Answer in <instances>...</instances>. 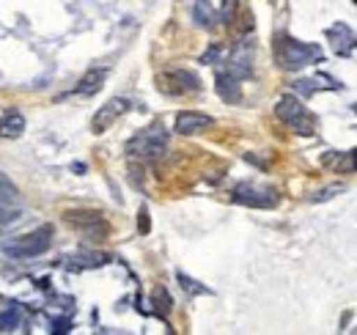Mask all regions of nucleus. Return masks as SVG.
Segmentation results:
<instances>
[{"mask_svg": "<svg viewBox=\"0 0 357 335\" xmlns=\"http://www.w3.org/2000/svg\"><path fill=\"white\" fill-rule=\"evenodd\" d=\"M50 245H52V225H39L31 234L6 239L0 245V251L6 253L8 258H36V255H45L50 251Z\"/></svg>", "mask_w": 357, "mask_h": 335, "instance_id": "nucleus-1", "label": "nucleus"}, {"mask_svg": "<svg viewBox=\"0 0 357 335\" xmlns=\"http://www.w3.org/2000/svg\"><path fill=\"white\" fill-rule=\"evenodd\" d=\"M275 58L283 69H303V66L313 64L316 58H321V50L313 44L280 36V39H275Z\"/></svg>", "mask_w": 357, "mask_h": 335, "instance_id": "nucleus-2", "label": "nucleus"}, {"mask_svg": "<svg viewBox=\"0 0 357 335\" xmlns=\"http://www.w3.org/2000/svg\"><path fill=\"white\" fill-rule=\"evenodd\" d=\"M275 113H278V119H280L283 124H289L294 132L313 135V129H316V116H313L311 110H308L297 96H291V94H286V96L278 99Z\"/></svg>", "mask_w": 357, "mask_h": 335, "instance_id": "nucleus-3", "label": "nucleus"}, {"mask_svg": "<svg viewBox=\"0 0 357 335\" xmlns=\"http://www.w3.org/2000/svg\"><path fill=\"white\" fill-rule=\"evenodd\" d=\"M165 146H168V132H165V126L154 124V126H149V129H143V132H137L132 140L127 143V151H130L132 157H140V160H157V157L165 151Z\"/></svg>", "mask_w": 357, "mask_h": 335, "instance_id": "nucleus-4", "label": "nucleus"}, {"mask_svg": "<svg viewBox=\"0 0 357 335\" xmlns=\"http://www.w3.org/2000/svg\"><path fill=\"white\" fill-rule=\"evenodd\" d=\"M231 198L242 207H253V209H272L278 207V193L272 187H261V184H253V181H242L234 187Z\"/></svg>", "mask_w": 357, "mask_h": 335, "instance_id": "nucleus-5", "label": "nucleus"}, {"mask_svg": "<svg viewBox=\"0 0 357 335\" xmlns=\"http://www.w3.org/2000/svg\"><path fill=\"white\" fill-rule=\"evenodd\" d=\"M160 91H165L171 96L198 94L201 91V77L190 69H168V72L160 75Z\"/></svg>", "mask_w": 357, "mask_h": 335, "instance_id": "nucleus-6", "label": "nucleus"}, {"mask_svg": "<svg viewBox=\"0 0 357 335\" xmlns=\"http://www.w3.org/2000/svg\"><path fill=\"white\" fill-rule=\"evenodd\" d=\"M20 214H22V195L17 184L6 173H0V225L20 220Z\"/></svg>", "mask_w": 357, "mask_h": 335, "instance_id": "nucleus-7", "label": "nucleus"}, {"mask_svg": "<svg viewBox=\"0 0 357 335\" xmlns=\"http://www.w3.org/2000/svg\"><path fill=\"white\" fill-rule=\"evenodd\" d=\"M127 110H130V99H124V96H113L110 102H105V105L96 110V116H93V121H91V129H93L96 135L107 132V129L116 124Z\"/></svg>", "mask_w": 357, "mask_h": 335, "instance_id": "nucleus-8", "label": "nucleus"}, {"mask_svg": "<svg viewBox=\"0 0 357 335\" xmlns=\"http://www.w3.org/2000/svg\"><path fill=\"white\" fill-rule=\"evenodd\" d=\"M66 223H72L75 228H80V231H83L86 237H91V239L107 234L105 217H102L99 211H66Z\"/></svg>", "mask_w": 357, "mask_h": 335, "instance_id": "nucleus-9", "label": "nucleus"}, {"mask_svg": "<svg viewBox=\"0 0 357 335\" xmlns=\"http://www.w3.org/2000/svg\"><path fill=\"white\" fill-rule=\"evenodd\" d=\"M212 124H215L212 116L198 113V110H184V113H178L176 116L174 129H176L178 135H198V132H206Z\"/></svg>", "mask_w": 357, "mask_h": 335, "instance_id": "nucleus-10", "label": "nucleus"}, {"mask_svg": "<svg viewBox=\"0 0 357 335\" xmlns=\"http://www.w3.org/2000/svg\"><path fill=\"white\" fill-rule=\"evenodd\" d=\"M25 132V116L20 110H8L0 116V137L3 140H17Z\"/></svg>", "mask_w": 357, "mask_h": 335, "instance_id": "nucleus-11", "label": "nucleus"}, {"mask_svg": "<svg viewBox=\"0 0 357 335\" xmlns=\"http://www.w3.org/2000/svg\"><path fill=\"white\" fill-rule=\"evenodd\" d=\"M105 77H107V69H89L83 77H80V83H77V94L80 96H93L102 85H105Z\"/></svg>", "mask_w": 357, "mask_h": 335, "instance_id": "nucleus-12", "label": "nucleus"}, {"mask_svg": "<svg viewBox=\"0 0 357 335\" xmlns=\"http://www.w3.org/2000/svg\"><path fill=\"white\" fill-rule=\"evenodd\" d=\"M239 77L236 75H231V72H220L218 75V94L223 96L225 102H239Z\"/></svg>", "mask_w": 357, "mask_h": 335, "instance_id": "nucleus-13", "label": "nucleus"}, {"mask_svg": "<svg viewBox=\"0 0 357 335\" xmlns=\"http://www.w3.org/2000/svg\"><path fill=\"white\" fill-rule=\"evenodd\" d=\"M192 17H195V22H198L201 28H212L215 20H218V11H215V6H212L209 0H195Z\"/></svg>", "mask_w": 357, "mask_h": 335, "instance_id": "nucleus-14", "label": "nucleus"}, {"mask_svg": "<svg viewBox=\"0 0 357 335\" xmlns=\"http://www.w3.org/2000/svg\"><path fill=\"white\" fill-rule=\"evenodd\" d=\"M22 325V308L11 305L6 311H0V333H14Z\"/></svg>", "mask_w": 357, "mask_h": 335, "instance_id": "nucleus-15", "label": "nucleus"}, {"mask_svg": "<svg viewBox=\"0 0 357 335\" xmlns=\"http://www.w3.org/2000/svg\"><path fill=\"white\" fill-rule=\"evenodd\" d=\"M154 305H157L160 316H168L171 313V294L165 292V289H154Z\"/></svg>", "mask_w": 357, "mask_h": 335, "instance_id": "nucleus-16", "label": "nucleus"}, {"mask_svg": "<svg viewBox=\"0 0 357 335\" xmlns=\"http://www.w3.org/2000/svg\"><path fill=\"white\" fill-rule=\"evenodd\" d=\"M335 193H344V184H333V187L319 190V193L313 195V201H330V198H335Z\"/></svg>", "mask_w": 357, "mask_h": 335, "instance_id": "nucleus-17", "label": "nucleus"}, {"mask_svg": "<svg viewBox=\"0 0 357 335\" xmlns=\"http://www.w3.org/2000/svg\"><path fill=\"white\" fill-rule=\"evenodd\" d=\"M178 283H181V289H187V292H192V294H204V292H206L204 286H195V281H192V278H187L184 272H178Z\"/></svg>", "mask_w": 357, "mask_h": 335, "instance_id": "nucleus-18", "label": "nucleus"}, {"mask_svg": "<svg viewBox=\"0 0 357 335\" xmlns=\"http://www.w3.org/2000/svg\"><path fill=\"white\" fill-rule=\"evenodd\" d=\"M140 231H143V234L149 231V211L146 209H140Z\"/></svg>", "mask_w": 357, "mask_h": 335, "instance_id": "nucleus-19", "label": "nucleus"}]
</instances>
